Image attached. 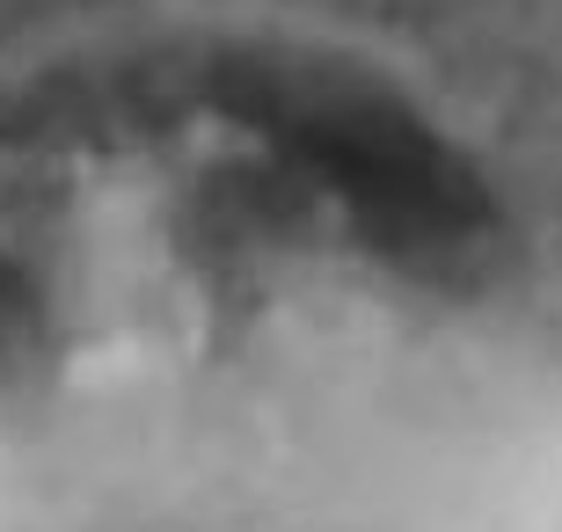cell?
Returning <instances> with one entry per match:
<instances>
[{"label":"cell","instance_id":"1","mask_svg":"<svg viewBox=\"0 0 562 532\" xmlns=\"http://www.w3.org/2000/svg\"><path fill=\"white\" fill-rule=\"evenodd\" d=\"M0 532H562V0H0Z\"/></svg>","mask_w":562,"mask_h":532}]
</instances>
